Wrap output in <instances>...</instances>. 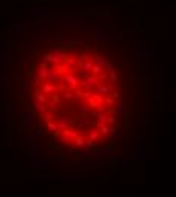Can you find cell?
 <instances>
[{"mask_svg":"<svg viewBox=\"0 0 176 197\" xmlns=\"http://www.w3.org/2000/svg\"><path fill=\"white\" fill-rule=\"evenodd\" d=\"M29 102L53 143L73 152H96L123 130L126 70L108 46L58 41L40 53L31 70Z\"/></svg>","mask_w":176,"mask_h":197,"instance_id":"cell-1","label":"cell"}]
</instances>
